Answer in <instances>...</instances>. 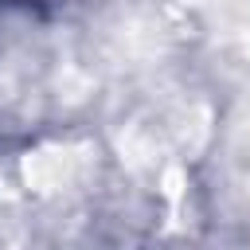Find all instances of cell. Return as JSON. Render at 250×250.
<instances>
[{"instance_id":"cell-1","label":"cell","mask_w":250,"mask_h":250,"mask_svg":"<svg viewBox=\"0 0 250 250\" xmlns=\"http://www.w3.org/2000/svg\"><path fill=\"white\" fill-rule=\"evenodd\" d=\"M0 4H35V0H0Z\"/></svg>"}]
</instances>
